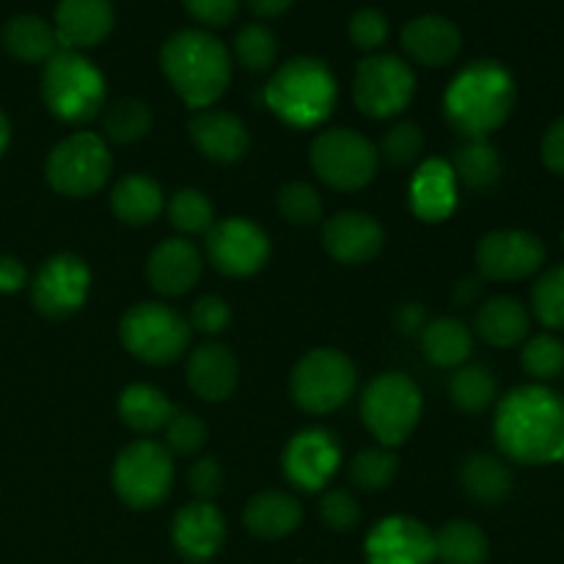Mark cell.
<instances>
[{
  "label": "cell",
  "mask_w": 564,
  "mask_h": 564,
  "mask_svg": "<svg viewBox=\"0 0 564 564\" xmlns=\"http://www.w3.org/2000/svg\"><path fill=\"white\" fill-rule=\"evenodd\" d=\"M494 438L507 460L523 466L564 463V400L545 386H521L499 402Z\"/></svg>",
  "instance_id": "cell-1"
},
{
  "label": "cell",
  "mask_w": 564,
  "mask_h": 564,
  "mask_svg": "<svg viewBox=\"0 0 564 564\" xmlns=\"http://www.w3.org/2000/svg\"><path fill=\"white\" fill-rule=\"evenodd\" d=\"M516 99V80L499 61H474L446 88L444 113L466 141H482L510 119Z\"/></svg>",
  "instance_id": "cell-2"
},
{
  "label": "cell",
  "mask_w": 564,
  "mask_h": 564,
  "mask_svg": "<svg viewBox=\"0 0 564 564\" xmlns=\"http://www.w3.org/2000/svg\"><path fill=\"white\" fill-rule=\"evenodd\" d=\"M160 66L187 108L207 110L231 80V55L207 31H180L160 50Z\"/></svg>",
  "instance_id": "cell-3"
},
{
  "label": "cell",
  "mask_w": 564,
  "mask_h": 564,
  "mask_svg": "<svg viewBox=\"0 0 564 564\" xmlns=\"http://www.w3.org/2000/svg\"><path fill=\"white\" fill-rule=\"evenodd\" d=\"M339 99L334 72L319 58H292L281 64V69L270 77L264 88V102L268 108L297 130H312L325 124Z\"/></svg>",
  "instance_id": "cell-4"
},
{
  "label": "cell",
  "mask_w": 564,
  "mask_h": 564,
  "mask_svg": "<svg viewBox=\"0 0 564 564\" xmlns=\"http://www.w3.org/2000/svg\"><path fill=\"white\" fill-rule=\"evenodd\" d=\"M105 77L86 55L61 47L44 64L42 99L55 119L66 124H88L105 108Z\"/></svg>",
  "instance_id": "cell-5"
},
{
  "label": "cell",
  "mask_w": 564,
  "mask_h": 564,
  "mask_svg": "<svg viewBox=\"0 0 564 564\" xmlns=\"http://www.w3.org/2000/svg\"><path fill=\"white\" fill-rule=\"evenodd\" d=\"M121 345L138 361L163 364L176 361L191 345V323L165 303H138L121 317L119 325Z\"/></svg>",
  "instance_id": "cell-6"
},
{
  "label": "cell",
  "mask_w": 564,
  "mask_h": 564,
  "mask_svg": "<svg viewBox=\"0 0 564 564\" xmlns=\"http://www.w3.org/2000/svg\"><path fill=\"white\" fill-rule=\"evenodd\" d=\"M422 391L408 375L386 372L367 386L361 416L369 433L383 446H400L411 438L422 419Z\"/></svg>",
  "instance_id": "cell-7"
},
{
  "label": "cell",
  "mask_w": 564,
  "mask_h": 564,
  "mask_svg": "<svg viewBox=\"0 0 564 564\" xmlns=\"http://www.w3.org/2000/svg\"><path fill=\"white\" fill-rule=\"evenodd\" d=\"M110 169H113V160L102 138L83 130L55 143L44 163L50 187L66 198H86L102 191Z\"/></svg>",
  "instance_id": "cell-8"
},
{
  "label": "cell",
  "mask_w": 564,
  "mask_h": 564,
  "mask_svg": "<svg viewBox=\"0 0 564 564\" xmlns=\"http://www.w3.org/2000/svg\"><path fill=\"white\" fill-rule=\"evenodd\" d=\"M113 488L132 510L160 507L174 488L171 452L149 438L124 446L113 463Z\"/></svg>",
  "instance_id": "cell-9"
},
{
  "label": "cell",
  "mask_w": 564,
  "mask_h": 564,
  "mask_svg": "<svg viewBox=\"0 0 564 564\" xmlns=\"http://www.w3.org/2000/svg\"><path fill=\"white\" fill-rule=\"evenodd\" d=\"M356 380V367L345 352L334 347H319L295 364L290 391L297 408L306 413H330L350 400Z\"/></svg>",
  "instance_id": "cell-10"
},
{
  "label": "cell",
  "mask_w": 564,
  "mask_h": 564,
  "mask_svg": "<svg viewBox=\"0 0 564 564\" xmlns=\"http://www.w3.org/2000/svg\"><path fill=\"white\" fill-rule=\"evenodd\" d=\"M308 158H312L314 174L336 191H361L375 180L380 165V154L372 141L345 127L319 132Z\"/></svg>",
  "instance_id": "cell-11"
},
{
  "label": "cell",
  "mask_w": 564,
  "mask_h": 564,
  "mask_svg": "<svg viewBox=\"0 0 564 564\" xmlns=\"http://www.w3.org/2000/svg\"><path fill=\"white\" fill-rule=\"evenodd\" d=\"M416 94V75L397 55H369L358 64L352 99L369 119H389L402 113Z\"/></svg>",
  "instance_id": "cell-12"
},
{
  "label": "cell",
  "mask_w": 564,
  "mask_h": 564,
  "mask_svg": "<svg viewBox=\"0 0 564 564\" xmlns=\"http://www.w3.org/2000/svg\"><path fill=\"white\" fill-rule=\"evenodd\" d=\"M207 259L231 279H246L259 273L270 259V240L264 229H259L248 218L215 220L207 231Z\"/></svg>",
  "instance_id": "cell-13"
},
{
  "label": "cell",
  "mask_w": 564,
  "mask_h": 564,
  "mask_svg": "<svg viewBox=\"0 0 564 564\" xmlns=\"http://www.w3.org/2000/svg\"><path fill=\"white\" fill-rule=\"evenodd\" d=\"M91 273L75 253H55L39 268L31 284V301L36 312L50 319H64L86 303Z\"/></svg>",
  "instance_id": "cell-14"
},
{
  "label": "cell",
  "mask_w": 564,
  "mask_h": 564,
  "mask_svg": "<svg viewBox=\"0 0 564 564\" xmlns=\"http://www.w3.org/2000/svg\"><path fill=\"white\" fill-rule=\"evenodd\" d=\"M545 262V246L523 229L488 231L477 246V268L490 281H521Z\"/></svg>",
  "instance_id": "cell-15"
},
{
  "label": "cell",
  "mask_w": 564,
  "mask_h": 564,
  "mask_svg": "<svg viewBox=\"0 0 564 564\" xmlns=\"http://www.w3.org/2000/svg\"><path fill=\"white\" fill-rule=\"evenodd\" d=\"M341 463V446L334 433L323 427H306L292 435L286 444L281 468L284 477L295 485L297 490L317 494L334 479Z\"/></svg>",
  "instance_id": "cell-16"
},
{
  "label": "cell",
  "mask_w": 564,
  "mask_h": 564,
  "mask_svg": "<svg viewBox=\"0 0 564 564\" xmlns=\"http://www.w3.org/2000/svg\"><path fill=\"white\" fill-rule=\"evenodd\" d=\"M364 551L367 564H433L435 534L416 518L391 516L375 523Z\"/></svg>",
  "instance_id": "cell-17"
},
{
  "label": "cell",
  "mask_w": 564,
  "mask_h": 564,
  "mask_svg": "<svg viewBox=\"0 0 564 564\" xmlns=\"http://www.w3.org/2000/svg\"><path fill=\"white\" fill-rule=\"evenodd\" d=\"M171 540H174L176 551L187 562H209L224 549L226 521L215 505H209V501H193V505H185L176 512L174 527H171Z\"/></svg>",
  "instance_id": "cell-18"
},
{
  "label": "cell",
  "mask_w": 564,
  "mask_h": 564,
  "mask_svg": "<svg viewBox=\"0 0 564 564\" xmlns=\"http://www.w3.org/2000/svg\"><path fill=\"white\" fill-rule=\"evenodd\" d=\"M323 246L341 264L372 262L383 248V226L372 215L347 209L325 220Z\"/></svg>",
  "instance_id": "cell-19"
},
{
  "label": "cell",
  "mask_w": 564,
  "mask_h": 564,
  "mask_svg": "<svg viewBox=\"0 0 564 564\" xmlns=\"http://www.w3.org/2000/svg\"><path fill=\"white\" fill-rule=\"evenodd\" d=\"M147 275L160 295L180 297L202 279V253L185 237H169L149 253Z\"/></svg>",
  "instance_id": "cell-20"
},
{
  "label": "cell",
  "mask_w": 564,
  "mask_h": 564,
  "mask_svg": "<svg viewBox=\"0 0 564 564\" xmlns=\"http://www.w3.org/2000/svg\"><path fill=\"white\" fill-rule=\"evenodd\" d=\"M53 28L64 50L97 47L113 31V6L110 0H61Z\"/></svg>",
  "instance_id": "cell-21"
},
{
  "label": "cell",
  "mask_w": 564,
  "mask_h": 564,
  "mask_svg": "<svg viewBox=\"0 0 564 564\" xmlns=\"http://www.w3.org/2000/svg\"><path fill=\"white\" fill-rule=\"evenodd\" d=\"M187 130L198 152L215 163H237L246 158L248 143H251L246 124L226 110H198Z\"/></svg>",
  "instance_id": "cell-22"
},
{
  "label": "cell",
  "mask_w": 564,
  "mask_h": 564,
  "mask_svg": "<svg viewBox=\"0 0 564 564\" xmlns=\"http://www.w3.org/2000/svg\"><path fill=\"white\" fill-rule=\"evenodd\" d=\"M463 47L460 28L441 14H424L402 28V50L422 66H446Z\"/></svg>",
  "instance_id": "cell-23"
},
{
  "label": "cell",
  "mask_w": 564,
  "mask_h": 564,
  "mask_svg": "<svg viewBox=\"0 0 564 564\" xmlns=\"http://www.w3.org/2000/svg\"><path fill=\"white\" fill-rule=\"evenodd\" d=\"M237 380H240V364L226 345L209 341L196 347L187 358V386L204 402L229 400L231 391L237 389Z\"/></svg>",
  "instance_id": "cell-24"
},
{
  "label": "cell",
  "mask_w": 564,
  "mask_h": 564,
  "mask_svg": "<svg viewBox=\"0 0 564 564\" xmlns=\"http://www.w3.org/2000/svg\"><path fill=\"white\" fill-rule=\"evenodd\" d=\"M457 207V176L446 160L435 158L419 165L411 180V209L424 224H441Z\"/></svg>",
  "instance_id": "cell-25"
},
{
  "label": "cell",
  "mask_w": 564,
  "mask_h": 564,
  "mask_svg": "<svg viewBox=\"0 0 564 564\" xmlns=\"http://www.w3.org/2000/svg\"><path fill=\"white\" fill-rule=\"evenodd\" d=\"M303 510L295 496L268 490V494L253 496L242 512V523L251 534L262 540H281L301 527Z\"/></svg>",
  "instance_id": "cell-26"
},
{
  "label": "cell",
  "mask_w": 564,
  "mask_h": 564,
  "mask_svg": "<svg viewBox=\"0 0 564 564\" xmlns=\"http://www.w3.org/2000/svg\"><path fill=\"white\" fill-rule=\"evenodd\" d=\"M3 47L11 58L22 64H47L61 50L58 33L47 20L33 14H20L6 22Z\"/></svg>",
  "instance_id": "cell-27"
},
{
  "label": "cell",
  "mask_w": 564,
  "mask_h": 564,
  "mask_svg": "<svg viewBox=\"0 0 564 564\" xmlns=\"http://www.w3.org/2000/svg\"><path fill=\"white\" fill-rule=\"evenodd\" d=\"M110 207L113 215L127 226H147L160 218L165 207L163 187L143 174H130L119 180V185L110 193Z\"/></svg>",
  "instance_id": "cell-28"
},
{
  "label": "cell",
  "mask_w": 564,
  "mask_h": 564,
  "mask_svg": "<svg viewBox=\"0 0 564 564\" xmlns=\"http://www.w3.org/2000/svg\"><path fill=\"white\" fill-rule=\"evenodd\" d=\"M477 334L490 347H516L529 334V312L518 297H490L477 314Z\"/></svg>",
  "instance_id": "cell-29"
},
{
  "label": "cell",
  "mask_w": 564,
  "mask_h": 564,
  "mask_svg": "<svg viewBox=\"0 0 564 564\" xmlns=\"http://www.w3.org/2000/svg\"><path fill=\"white\" fill-rule=\"evenodd\" d=\"M119 416L135 433H158L174 416V405L169 397L149 383H132L119 397Z\"/></svg>",
  "instance_id": "cell-30"
},
{
  "label": "cell",
  "mask_w": 564,
  "mask_h": 564,
  "mask_svg": "<svg viewBox=\"0 0 564 564\" xmlns=\"http://www.w3.org/2000/svg\"><path fill=\"white\" fill-rule=\"evenodd\" d=\"M460 482L471 499L482 505H499L512 494V471L501 457L488 452H474L460 468Z\"/></svg>",
  "instance_id": "cell-31"
},
{
  "label": "cell",
  "mask_w": 564,
  "mask_h": 564,
  "mask_svg": "<svg viewBox=\"0 0 564 564\" xmlns=\"http://www.w3.org/2000/svg\"><path fill=\"white\" fill-rule=\"evenodd\" d=\"M422 347L430 364L444 369H457L468 361L474 350V336L460 319L441 317L427 323L422 330Z\"/></svg>",
  "instance_id": "cell-32"
},
{
  "label": "cell",
  "mask_w": 564,
  "mask_h": 564,
  "mask_svg": "<svg viewBox=\"0 0 564 564\" xmlns=\"http://www.w3.org/2000/svg\"><path fill=\"white\" fill-rule=\"evenodd\" d=\"M488 554V538L471 521H449L435 534V560L444 564H485Z\"/></svg>",
  "instance_id": "cell-33"
},
{
  "label": "cell",
  "mask_w": 564,
  "mask_h": 564,
  "mask_svg": "<svg viewBox=\"0 0 564 564\" xmlns=\"http://www.w3.org/2000/svg\"><path fill=\"white\" fill-rule=\"evenodd\" d=\"M449 165L457 180L471 191H490L501 180V158L494 143H488V138L463 143Z\"/></svg>",
  "instance_id": "cell-34"
},
{
  "label": "cell",
  "mask_w": 564,
  "mask_h": 564,
  "mask_svg": "<svg viewBox=\"0 0 564 564\" xmlns=\"http://www.w3.org/2000/svg\"><path fill=\"white\" fill-rule=\"evenodd\" d=\"M449 397L463 413H482L488 411L490 402L496 400V378L490 369L479 364H463L449 380Z\"/></svg>",
  "instance_id": "cell-35"
},
{
  "label": "cell",
  "mask_w": 564,
  "mask_h": 564,
  "mask_svg": "<svg viewBox=\"0 0 564 564\" xmlns=\"http://www.w3.org/2000/svg\"><path fill=\"white\" fill-rule=\"evenodd\" d=\"M102 124L105 135L113 143H138L152 130V110L141 99H119L108 108Z\"/></svg>",
  "instance_id": "cell-36"
},
{
  "label": "cell",
  "mask_w": 564,
  "mask_h": 564,
  "mask_svg": "<svg viewBox=\"0 0 564 564\" xmlns=\"http://www.w3.org/2000/svg\"><path fill=\"white\" fill-rule=\"evenodd\" d=\"M169 220L182 235H207L215 224L213 202L202 191L185 187V191L171 196Z\"/></svg>",
  "instance_id": "cell-37"
},
{
  "label": "cell",
  "mask_w": 564,
  "mask_h": 564,
  "mask_svg": "<svg viewBox=\"0 0 564 564\" xmlns=\"http://www.w3.org/2000/svg\"><path fill=\"white\" fill-rule=\"evenodd\" d=\"M397 468H400V460L394 452H389L386 446H375V449H364L352 457L350 479L361 490H383L394 482Z\"/></svg>",
  "instance_id": "cell-38"
},
{
  "label": "cell",
  "mask_w": 564,
  "mask_h": 564,
  "mask_svg": "<svg viewBox=\"0 0 564 564\" xmlns=\"http://www.w3.org/2000/svg\"><path fill=\"white\" fill-rule=\"evenodd\" d=\"M235 55L248 72H268L279 58L275 33L264 25H246L235 39Z\"/></svg>",
  "instance_id": "cell-39"
},
{
  "label": "cell",
  "mask_w": 564,
  "mask_h": 564,
  "mask_svg": "<svg viewBox=\"0 0 564 564\" xmlns=\"http://www.w3.org/2000/svg\"><path fill=\"white\" fill-rule=\"evenodd\" d=\"M532 306L545 328L564 330V264L540 275L532 290Z\"/></svg>",
  "instance_id": "cell-40"
},
{
  "label": "cell",
  "mask_w": 564,
  "mask_h": 564,
  "mask_svg": "<svg viewBox=\"0 0 564 564\" xmlns=\"http://www.w3.org/2000/svg\"><path fill=\"white\" fill-rule=\"evenodd\" d=\"M521 364L534 380H554L564 369V345L554 334H540L527 341Z\"/></svg>",
  "instance_id": "cell-41"
},
{
  "label": "cell",
  "mask_w": 564,
  "mask_h": 564,
  "mask_svg": "<svg viewBox=\"0 0 564 564\" xmlns=\"http://www.w3.org/2000/svg\"><path fill=\"white\" fill-rule=\"evenodd\" d=\"M424 152V132L422 127L413 124V121H400V124L391 127L383 135V143H380V158L389 165H397V169H405V165L416 163Z\"/></svg>",
  "instance_id": "cell-42"
},
{
  "label": "cell",
  "mask_w": 564,
  "mask_h": 564,
  "mask_svg": "<svg viewBox=\"0 0 564 564\" xmlns=\"http://www.w3.org/2000/svg\"><path fill=\"white\" fill-rule=\"evenodd\" d=\"M279 213L295 226H312L323 218V198L308 182H290L279 191Z\"/></svg>",
  "instance_id": "cell-43"
},
{
  "label": "cell",
  "mask_w": 564,
  "mask_h": 564,
  "mask_svg": "<svg viewBox=\"0 0 564 564\" xmlns=\"http://www.w3.org/2000/svg\"><path fill=\"white\" fill-rule=\"evenodd\" d=\"M207 444V424L193 413H174L165 424V449L176 455H196Z\"/></svg>",
  "instance_id": "cell-44"
},
{
  "label": "cell",
  "mask_w": 564,
  "mask_h": 564,
  "mask_svg": "<svg viewBox=\"0 0 564 564\" xmlns=\"http://www.w3.org/2000/svg\"><path fill=\"white\" fill-rule=\"evenodd\" d=\"M319 518L334 532H350L361 521V507L347 490H330L319 501Z\"/></svg>",
  "instance_id": "cell-45"
},
{
  "label": "cell",
  "mask_w": 564,
  "mask_h": 564,
  "mask_svg": "<svg viewBox=\"0 0 564 564\" xmlns=\"http://www.w3.org/2000/svg\"><path fill=\"white\" fill-rule=\"evenodd\" d=\"M350 39L358 50L372 53V50L383 47L386 39H389V22H386V17L375 9L356 11L350 20Z\"/></svg>",
  "instance_id": "cell-46"
},
{
  "label": "cell",
  "mask_w": 564,
  "mask_h": 564,
  "mask_svg": "<svg viewBox=\"0 0 564 564\" xmlns=\"http://www.w3.org/2000/svg\"><path fill=\"white\" fill-rule=\"evenodd\" d=\"M231 323V308L224 297L204 295L193 303L191 325L202 334H224Z\"/></svg>",
  "instance_id": "cell-47"
},
{
  "label": "cell",
  "mask_w": 564,
  "mask_h": 564,
  "mask_svg": "<svg viewBox=\"0 0 564 564\" xmlns=\"http://www.w3.org/2000/svg\"><path fill=\"white\" fill-rule=\"evenodd\" d=\"M187 488L198 501H209L224 490V468L215 457H202L187 471Z\"/></svg>",
  "instance_id": "cell-48"
},
{
  "label": "cell",
  "mask_w": 564,
  "mask_h": 564,
  "mask_svg": "<svg viewBox=\"0 0 564 564\" xmlns=\"http://www.w3.org/2000/svg\"><path fill=\"white\" fill-rule=\"evenodd\" d=\"M185 11L207 28H224L240 11V0H182Z\"/></svg>",
  "instance_id": "cell-49"
},
{
  "label": "cell",
  "mask_w": 564,
  "mask_h": 564,
  "mask_svg": "<svg viewBox=\"0 0 564 564\" xmlns=\"http://www.w3.org/2000/svg\"><path fill=\"white\" fill-rule=\"evenodd\" d=\"M540 152H543V163L549 165L554 174L564 176V116L549 127V132H545V138H543V149H540Z\"/></svg>",
  "instance_id": "cell-50"
},
{
  "label": "cell",
  "mask_w": 564,
  "mask_h": 564,
  "mask_svg": "<svg viewBox=\"0 0 564 564\" xmlns=\"http://www.w3.org/2000/svg\"><path fill=\"white\" fill-rule=\"evenodd\" d=\"M28 284V270L20 259L14 257H0V292L11 295V292H20Z\"/></svg>",
  "instance_id": "cell-51"
},
{
  "label": "cell",
  "mask_w": 564,
  "mask_h": 564,
  "mask_svg": "<svg viewBox=\"0 0 564 564\" xmlns=\"http://www.w3.org/2000/svg\"><path fill=\"white\" fill-rule=\"evenodd\" d=\"M251 3V11L259 17H281L284 11L292 9L295 0H248Z\"/></svg>",
  "instance_id": "cell-52"
},
{
  "label": "cell",
  "mask_w": 564,
  "mask_h": 564,
  "mask_svg": "<svg viewBox=\"0 0 564 564\" xmlns=\"http://www.w3.org/2000/svg\"><path fill=\"white\" fill-rule=\"evenodd\" d=\"M400 328L402 334H416V330L427 328V323H424V312L422 306H405L400 312Z\"/></svg>",
  "instance_id": "cell-53"
},
{
  "label": "cell",
  "mask_w": 564,
  "mask_h": 564,
  "mask_svg": "<svg viewBox=\"0 0 564 564\" xmlns=\"http://www.w3.org/2000/svg\"><path fill=\"white\" fill-rule=\"evenodd\" d=\"M477 292H479V284H477V281H474V279H468V281H463L460 286H457L455 297H457V301H460V303H468L474 295H477Z\"/></svg>",
  "instance_id": "cell-54"
},
{
  "label": "cell",
  "mask_w": 564,
  "mask_h": 564,
  "mask_svg": "<svg viewBox=\"0 0 564 564\" xmlns=\"http://www.w3.org/2000/svg\"><path fill=\"white\" fill-rule=\"evenodd\" d=\"M9 141H11V127H9V119L3 116V110H0V154L6 152Z\"/></svg>",
  "instance_id": "cell-55"
},
{
  "label": "cell",
  "mask_w": 564,
  "mask_h": 564,
  "mask_svg": "<svg viewBox=\"0 0 564 564\" xmlns=\"http://www.w3.org/2000/svg\"><path fill=\"white\" fill-rule=\"evenodd\" d=\"M562 246H564V231H562Z\"/></svg>",
  "instance_id": "cell-56"
}]
</instances>
